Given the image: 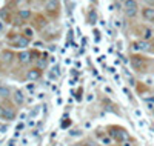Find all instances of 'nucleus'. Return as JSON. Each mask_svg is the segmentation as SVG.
<instances>
[{"label": "nucleus", "mask_w": 154, "mask_h": 146, "mask_svg": "<svg viewBox=\"0 0 154 146\" xmlns=\"http://www.w3.org/2000/svg\"><path fill=\"white\" fill-rule=\"evenodd\" d=\"M19 15H20V19H29V17H31V11H28V10H20V11H19Z\"/></svg>", "instance_id": "obj_14"}, {"label": "nucleus", "mask_w": 154, "mask_h": 146, "mask_svg": "<svg viewBox=\"0 0 154 146\" xmlns=\"http://www.w3.org/2000/svg\"><path fill=\"white\" fill-rule=\"evenodd\" d=\"M39 112H40V106H35L32 111L29 112V118H35V117L39 115Z\"/></svg>", "instance_id": "obj_15"}, {"label": "nucleus", "mask_w": 154, "mask_h": 146, "mask_svg": "<svg viewBox=\"0 0 154 146\" xmlns=\"http://www.w3.org/2000/svg\"><path fill=\"white\" fill-rule=\"evenodd\" d=\"M34 45H35V46H37V48H42V46H43V43H42V42H35Z\"/></svg>", "instance_id": "obj_30"}, {"label": "nucleus", "mask_w": 154, "mask_h": 146, "mask_svg": "<svg viewBox=\"0 0 154 146\" xmlns=\"http://www.w3.org/2000/svg\"><path fill=\"white\" fill-rule=\"evenodd\" d=\"M134 49H136V51H148V49H150V43H148L147 40L139 42V43L134 45Z\"/></svg>", "instance_id": "obj_8"}, {"label": "nucleus", "mask_w": 154, "mask_h": 146, "mask_svg": "<svg viewBox=\"0 0 154 146\" xmlns=\"http://www.w3.org/2000/svg\"><path fill=\"white\" fill-rule=\"evenodd\" d=\"M69 125H71L69 120H68V122H63V123H62V128H66V126H69Z\"/></svg>", "instance_id": "obj_28"}, {"label": "nucleus", "mask_w": 154, "mask_h": 146, "mask_svg": "<svg viewBox=\"0 0 154 146\" xmlns=\"http://www.w3.org/2000/svg\"><path fill=\"white\" fill-rule=\"evenodd\" d=\"M122 146H133V143H131V140H126L122 143Z\"/></svg>", "instance_id": "obj_24"}, {"label": "nucleus", "mask_w": 154, "mask_h": 146, "mask_svg": "<svg viewBox=\"0 0 154 146\" xmlns=\"http://www.w3.org/2000/svg\"><path fill=\"white\" fill-rule=\"evenodd\" d=\"M69 134H71L72 137H77V135H80V134H82V132H80L79 129H72V131H71Z\"/></svg>", "instance_id": "obj_22"}, {"label": "nucleus", "mask_w": 154, "mask_h": 146, "mask_svg": "<svg viewBox=\"0 0 154 146\" xmlns=\"http://www.w3.org/2000/svg\"><path fill=\"white\" fill-rule=\"evenodd\" d=\"M8 146H15V139H11L10 142H8Z\"/></svg>", "instance_id": "obj_26"}, {"label": "nucleus", "mask_w": 154, "mask_h": 146, "mask_svg": "<svg viewBox=\"0 0 154 146\" xmlns=\"http://www.w3.org/2000/svg\"><path fill=\"white\" fill-rule=\"evenodd\" d=\"M114 26H116V28H120V26H122L120 20H114Z\"/></svg>", "instance_id": "obj_25"}, {"label": "nucleus", "mask_w": 154, "mask_h": 146, "mask_svg": "<svg viewBox=\"0 0 154 146\" xmlns=\"http://www.w3.org/2000/svg\"><path fill=\"white\" fill-rule=\"evenodd\" d=\"M23 126H25L23 123H19V125L15 126V131H22V129H23Z\"/></svg>", "instance_id": "obj_23"}, {"label": "nucleus", "mask_w": 154, "mask_h": 146, "mask_svg": "<svg viewBox=\"0 0 154 146\" xmlns=\"http://www.w3.org/2000/svg\"><path fill=\"white\" fill-rule=\"evenodd\" d=\"M14 117H15V112L13 111L11 108H6V112H5V118H6V120H13Z\"/></svg>", "instance_id": "obj_11"}, {"label": "nucleus", "mask_w": 154, "mask_h": 146, "mask_svg": "<svg viewBox=\"0 0 154 146\" xmlns=\"http://www.w3.org/2000/svg\"><path fill=\"white\" fill-rule=\"evenodd\" d=\"M13 52L11 51H3L2 52V59H3V62H6V63H11L13 62Z\"/></svg>", "instance_id": "obj_10"}, {"label": "nucleus", "mask_w": 154, "mask_h": 146, "mask_svg": "<svg viewBox=\"0 0 154 146\" xmlns=\"http://www.w3.org/2000/svg\"><path fill=\"white\" fill-rule=\"evenodd\" d=\"M77 100H82V89H79V92H77Z\"/></svg>", "instance_id": "obj_27"}, {"label": "nucleus", "mask_w": 154, "mask_h": 146, "mask_svg": "<svg viewBox=\"0 0 154 146\" xmlns=\"http://www.w3.org/2000/svg\"><path fill=\"white\" fill-rule=\"evenodd\" d=\"M0 83H2V81H0ZM0 86H2V85H0Z\"/></svg>", "instance_id": "obj_35"}, {"label": "nucleus", "mask_w": 154, "mask_h": 146, "mask_svg": "<svg viewBox=\"0 0 154 146\" xmlns=\"http://www.w3.org/2000/svg\"><path fill=\"white\" fill-rule=\"evenodd\" d=\"M113 132H110L111 134V137H113V139H116V140H119V142H126V140H128L130 139V137H128V134H126V131H123V129H111Z\"/></svg>", "instance_id": "obj_2"}, {"label": "nucleus", "mask_w": 154, "mask_h": 146, "mask_svg": "<svg viewBox=\"0 0 154 146\" xmlns=\"http://www.w3.org/2000/svg\"><path fill=\"white\" fill-rule=\"evenodd\" d=\"M105 91H106L108 94H113V91H111V88H110V86H105Z\"/></svg>", "instance_id": "obj_29"}, {"label": "nucleus", "mask_w": 154, "mask_h": 146, "mask_svg": "<svg viewBox=\"0 0 154 146\" xmlns=\"http://www.w3.org/2000/svg\"><path fill=\"white\" fill-rule=\"evenodd\" d=\"M26 89H28L29 92H34V91H35V85L34 83H28V85H26Z\"/></svg>", "instance_id": "obj_19"}, {"label": "nucleus", "mask_w": 154, "mask_h": 146, "mask_svg": "<svg viewBox=\"0 0 154 146\" xmlns=\"http://www.w3.org/2000/svg\"><path fill=\"white\" fill-rule=\"evenodd\" d=\"M102 143H103V145H111V143H113V137H108V135L103 137V139H102Z\"/></svg>", "instance_id": "obj_17"}, {"label": "nucleus", "mask_w": 154, "mask_h": 146, "mask_svg": "<svg viewBox=\"0 0 154 146\" xmlns=\"http://www.w3.org/2000/svg\"><path fill=\"white\" fill-rule=\"evenodd\" d=\"M39 66H40V68H45V66H46V60H45L43 57L39 60Z\"/></svg>", "instance_id": "obj_20"}, {"label": "nucleus", "mask_w": 154, "mask_h": 146, "mask_svg": "<svg viewBox=\"0 0 154 146\" xmlns=\"http://www.w3.org/2000/svg\"><path fill=\"white\" fill-rule=\"evenodd\" d=\"M26 79L28 80H39L40 79V71L39 69H31V71H28V74H26Z\"/></svg>", "instance_id": "obj_7"}, {"label": "nucleus", "mask_w": 154, "mask_h": 146, "mask_svg": "<svg viewBox=\"0 0 154 146\" xmlns=\"http://www.w3.org/2000/svg\"><path fill=\"white\" fill-rule=\"evenodd\" d=\"M14 100H15V103H23L25 102V94H23V91H20V89H17L15 92H14Z\"/></svg>", "instance_id": "obj_9"}, {"label": "nucleus", "mask_w": 154, "mask_h": 146, "mask_svg": "<svg viewBox=\"0 0 154 146\" xmlns=\"http://www.w3.org/2000/svg\"><path fill=\"white\" fill-rule=\"evenodd\" d=\"M31 60V52H28V51H22L20 54H19V62L20 63H23V65H26Z\"/></svg>", "instance_id": "obj_6"}, {"label": "nucleus", "mask_w": 154, "mask_h": 146, "mask_svg": "<svg viewBox=\"0 0 154 146\" xmlns=\"http://www.w3.org/2000/svg\"><path fill=\"white\" fill-rule=\"evenodd\" d=\"M142 14H143V19H145V20H148V22H154V8H151V6L145 8Z\"/></svg>", "instance_id": "obj_3"}, {"label": "nucleus", "mask_w": 154, "mask_h": 146, "mask_svg": "<svg viewBox=\"0 0 154 146\" xmlns=\"http://www.w3.org/2000/svg\"><path fill=\"white\" fill-rule=\"evenodd\" d=\"M151 37H153V29L151 28H145L143 29V39L145 40H150Z\"/></svg>", "instance_id": "obj_12"}, {"label": "nucleus", "mask_w": 154, "mask_h": 146, "mask_svg": "<svg viewBox=\"0 0 154 146\" xmlns=\"http://www.w3.org/2000/svg\"><path fill=\"white\" fill-rule=\"evenodd\" d=\"M5 112H6V108L0 106V117H2V118H5Z\"/></svg>", "instance_id": "obj_21"}, {"label": "nucleus", "mask_w": 154, "mask_h": 146, "mask_svg": "<svg viewBox=\"0 0 154 146\" xmlns=\"http://www.w3.org/2000/svg\"><path fill=\"white\" fill-rule=\"evenodd\" d=\"M45 8H46L49 12L57 11V8H59V0H46V3H45Z\"/></svg>", "instance_id": "obj_4"}, {"label": "nucleus", "mask_w": 154, "mask_h": 146, "mask_svg": "<svg viewBox=\"0 0 154 146\" xmlns=\"http://www.w3.org/2000/svg\"><path fill=\"white\" fill-rule=\"evenodd\" d=\"M93 98H94V95H93V94H89V95L86 97V100H88V102H91V100H93Z\"/></svg>", "instance_id": "obj_31"}, {"label": "nucleus", "mask_w": 154, "mask_h": 146, "mask_svg": "<svg viewBox=\"0 0 154 146\" xmlns=\"http://www.w3.org/2000/svg\"><path fill=\"white\" fill-rule=\"evenodd\" d=\"M96 17H97V14H96V11H93L89 14V23H96Z\"/></svg>", "instance_id": "obj_18"}, {"label": "nucleus", "mask_w": 154, "mask_h": 146, "mask_svg": "<svg viewBox=\"0 0 154 146\" xmlns=\"http://www.w3.org/2000/svg\"><path fill=\"white\" fill-rule=\"evenodd\" d=\"M3 29V25H2V22H0V31H2Z\"/></svg>", "instance_id": "obj_34"}, {"label": "nucleus", "mask_w": 154, "mask_h": 146, "mask_svg": "<svg viewBox=\"0 0 154 146\" xmlns=\"http://www.w3.org/2000/svg\"><path fill=\"white\" fill-rule=\"evenodd\" d=\"M8 129V126H2V128H0V131H2V132H5Z\"/></svg>", "instance_id": "obj_32"}, {"label": "nucleus", "mask_w": 154, "mask_h": 146, "mask_svg": "<svg viewBox=\"0 0 154 146\" xmlns=\"http://www.w3.org/2000/svg\"><path fill=\"white\" fill-rule=\"evenodd\" d=\"M10 95V88L8 86H0V97H8Z\"/></svg>", "instance_id": "obj_13"}, {"label": "nucleus", "mask_w": 154, "mask_h": 146, "mask_svg": "<svg viewBox=\"0 0 154 146\" xmlns=\"http://www.w3.org/2000/svg\"><path fill=\"white\" fill-rule=\"evenodd\" d=\"M83 146H94V145H93V143H85Z\"/></svg>", "instance_id": "obj_33"}, {"label": "nucleus", "mask_w": 154, "mask_h": 146, "mask_svg": "<svg viewBox=\"0 0 154 146\" xmlns=\"http://www.w3.org/2000/svg\"><path fill=\"white\" fill-rule=\"evenodd\" d=\"M23 34H25L26 39H29V37H32V35H34V31H32L31 28H26V29L23 31Z\"/></svg>", "instance_id": "obj_16"}, {"label": "nucleus", "mask_w": 154, "mask_h": 146, "mask_svg": "<svg viewBox=\"0 0 154 146\" xmlns=\"http://www.w3.org/2000/svg\"><path fill=\"white\" fill-rule=\"evenodd\" d=\"M137 10H139V5H137L136 0H126V2L123 3V11L128 17H134L136 14H137Z\"/></svg>", "instance_id": "obj_1"}, {"label": "nucleus", "mask_w": 154, "mask_h": 146, "mask_svg": "<svg viewBox=\"0 0 154 146\" xmlns=\"http://www.w3.org/2000/svg\"><path fill=\"white\" fill-rule=\"evenodd\" d=\"M15 45L19 48H26L29 45V39H26L25 35H20V37H17L15 39Z\"/></svg>", "instance_id": "obj_5"}]
</instances>
